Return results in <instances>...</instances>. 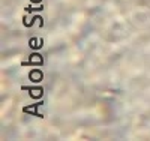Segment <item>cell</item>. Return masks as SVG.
Listing matches in <instances>:
<instances>
[{"label": "cell", "instance_id": "obj_2", "mask_svg": "<svg viewBox=\"0 0 150 141\" xmlns=\"http://www.w3.org/2000/svg\"><path fill=\"white\" fill-rule=\"evenodd\" d=\"M42 93H44L42 87H32V89H30V95H32V98H35V99L41 98Z\"/></svg>", "mask_w": 150, "mask_h": 141}, {"label": "cell", "instance_id": "obj_3", "mask_svg": "<svg viewBox=\"0 0 150 141\" xmlns=\"http://www.w3.org/2000/svg\"><path fill=\"white\" fill-rule=\"evenodd\" d=\"M29 62L32 63V65H42V63H44V59H42V56H39V54H32Z\"/></svg>", "mask_w": 150, "mask_h": 141}, {"label": "cell", "instance_id": "obj_4", "mask_svg": "<svg viewBox=\"0 0 150 141\" xmlns=\"http://www.w3.org/2000/svg\"><path fill=\"white\" fill-rule=\"evenodd\" d=\"M30 47L32 48H41L42 47V39H36V38H33V39H30Z\"/></svg>", "mask_w": 150, "mask_h": 141}, {"label": "cell", "instance_id": "obj_5", "mask_svg": "<svg viewBox=\"0 0 150 141\" xmlns=\"http://www.w3.org/2000/svg\"><path fill=\"white\" fill-rule=\"evenodd\" d=\"M30 2H33V3H38V2H41V0H30Z\"/></svg>", "mask_w": 150, "mask_h": 141}, {"label": "cell", "instance_id": "obj_1", "mask_svg": "<svg viewBox=\"0 0 150 141\" xmlns=\"http://www.w3.org/2000/svg\"><path fill=\"white\" fill-rule=\"evenodd\" d=\"M29 78H30L33 83H39V81L44 78V75H42V72H41L39 69H35V71H32V72L29 74Z\"/></svg>", "mask_w": 150, "mask_h": 141}]
</instances>
